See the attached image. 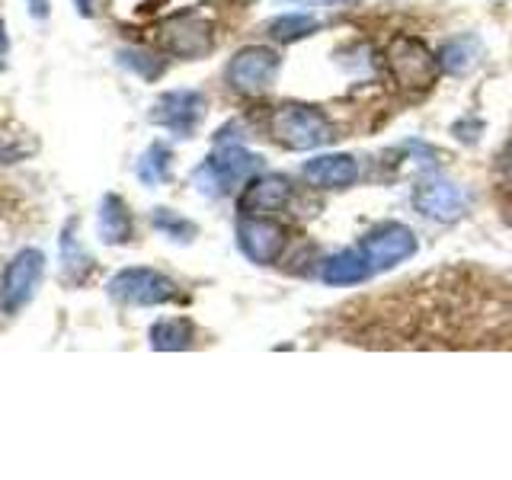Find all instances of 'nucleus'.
Returning <instances> with one entry per match:
<instances>
[{"instance_id": "obj_1", "label": "nucleus", "mask_w": 512, "mask_h": 480, "mask_svg": "<svg viewBox=\"0 0 512 480\" xmlns=\"http://www.w3.org/2000/svg\"><path fill=\"white\" fill-rule=\"evenodd\" d=\"M269 135L288 151H317L333 141V125L320 109L304 103H285L272 109Z\"/></svg>"}, {"instance_id": "obj_2", "label": "nucleus", "mask_w": 512, "mask_h": 480, "mask_svg": "<svg viewBox=\"0 0 512 480\" xmlns=\"http://www.w3.org/2000/svg\"><path fill=\"white\" fill-rule=\"evenodd\" d=\"M256 170H260V157L250 154L244 144L228 141V144H218L215 154H208L202 160V164L196 167V173H192V183L199 186L202 196L221 199Z\"/></svg>"}, {"instance_id": "obj_3", "label": "nucleus", "mask_w": 512, "mask_h": 480, "mask_svg": "<svg viewBox=\"0 0 512 480\" xmlns=\"http://www.w3.org/2000/svg\"><path fill=\"white\" fill-rule=\"evenodd\" d=\"M384 64H388L394 87L407 90V93L432 90L439 80V71H442L439 58H432L429 48L413 36H394L388 52H384Z\"/></svg>"}, {"instance_id": "obj_4", "label": "nucleus", "mask_w": 512, "mask_h": 480, "mask_svg": "<svg viewBox=\"0 0 512 480\" xmlns=\"http://www.w3.org/2000/svg\"><path fill=\"white\" fill-rule=\"evenodd\" d=\"M109 298L119 304H132V308H160V304H170L180 288L170 276L148 266H132L122 269L109 279Z\"/></svg>"}, {"instance_id": "obj_5", "label": "nucleus", "mask_w": 512, "mask_h": 480, "mask_svg": "<svg viewBox=\"0 0 512 480\" xmlns=\"http://www.w3.org/2000/svg\"><path fill=\"white\" fill-rule=\"evenodd\" d=\"M45 276V253L36 247H26L13 256L0 279V311L20 314L26 304L36 298Z\"/></svg>"}, {"instance_id": "obj_6", "label": "nucleus", "mask_w": 512, "mask_h": 480, "mask_svg": "<svg viewBox=\"0 0 512 480\" xmlns=\"http://www.w3.org/2000/svg\"><path fill=\"white\" fill-rule=\"evenodd\" d=\"M279 68H282V58L272 52V48L247 45L228 61V71H224V77H228V84H231L234 93L260 96V93H266L272 84H276Z\"/></svg>"}, {"instance_id": "obj_7", "label": "nucleus", "mask_w": 512, "mask_h": 480, "mask_svg": "<svg viewBox=\"0 0 512 480\" xmlns=\"http://www.w3.org/2000/svg\"><path fill=\"white\" fill-rule=\"evenodd\" d=\"M410 199H413V208L423 218L442 221V224H452L468 212V199H464L461 186H455L439 170H426L420 180H416Z\"/></svg>"}, {"instance_id": "obj_8", "label": "nucleus", "mask_w": 512, "mask_h": 480, "mask_svg": "<svg viewBox=\"0 0 512 480\" xmlns=\"http://www.w3.org/2000/svg\"><path fill=\"white\" fill-rule=\"evenodd\" d=\"M288 231L269 215H240L237 218V247L256 266H272L285 253Z\"/></svg>"}, {"instance_id": "obj_9", "label": "nucleus", "mask_w": 512, "mask_h": 480, "mask_svg": "<svg viewBox=\"0 0 512 480\" xmlns=\"http://www.w3.org/2000/svg\"><path fill=\"white\" fill-rule=\"evenodd\" d=\"M208 100L199 90H167L160 93V100L151 109V122L167 128V132L189 138L199 128V122L205 119Z\"/></svg>"}, {"instance_id": "obj_10", "label": "nucleus", "mask_w": 512, "mask_h": 480, "mask_svg": "<svg viewBox=\"0 0 512 480\" xmlns=\"http://www.w3.org/2000/svg\"><path fill=\"white\" fill-rule=\"evenodd\" d=\"M157 45L176 58H202L212 48V26L199 13H176L160 23Z\"/></svg>"}, {"instance_id": "obj_11", "label": "nucleus", "mask_w": 512, "mask_h": 480, "mask_svg": "<svg viewBox=\"0 0 512 480\" xmlns=\"http://www.w3.org/2000/svg\"><path fill=\"white\" fill-rule=\"evenodd\" d=\"M362 253L368 256V263H372L375 272L381 269H391L397 263L410 260L416 256V237L407 224H397V221H384L378 228H372L365 237H362Z\"/></svg>"}, {"instance_id": "obj_12", "label": "nucleus", "mask_w": 512, "mask_h": 480, "mask_svg": "<svg viewBox=\"0 0 512 480\" xmlns=\"http://www.w3.org/2000/svg\"><path fill=\"white\" fill-rule=\"evenodd\" d=\"M292 199V183L282 173H263L253 176L244 186L237 199V212L240 215H276Z\"/></svg>"}, {"instance_id": "obj_13", "label": "nucleus", "mask_w": 512, "mask_h": 480, "mask_svg": "<svg viewBox=\"0 0 512 480\" xmlns=\"http://www.w3.org/2000/svg\"><path fill=\"white\" fill-rule=\"evenodd\" d=\"M301 173L317 189H346L359 180V164L349 154H320L308 160Z\"/></svg>"}, {"instance_id": "obj_14", "label": "nucleus", "mask_w": 512, "mask_h": 480, "mask_svg": "<svg viewBox=\"0 0 512 480\" xmlns=\"http://www.w3.org/2000/svg\"><path fill=\"white\" fill-rule=\"evenodd\" d=\"M372 263H368V256L362 253V247H352V250H343V253H333L324 260L320 266V279L327 285H359L372 276Z\"/></svg>"}, {"instance_id": "obj_15", "label": "nucleus", "mask_w": 512, "mask_h": 480, "mask_svg": "<svg viewBox=\"0 0 512 480\" xmlns=\"http://www.w3.org/2000/svg\"><path fill=\"white\" fill-rule=\"evenodd\" d=\"M96 228H100V240L103 244H128L135 234V224H132V212H128V205L116 196V192H109L100 202V215H96Z\"/></svg>"}, {"instance_id": "obj_16", "label": "nucleus", "mask_w": 512, "mask_h": 480, "mask_svg": "<svg viewBox=\"0 0 512 480\" xmlns=\"http://www.w3.org/2000/svg\"><path fill=\"white\" fill-rule=\"evenodd\" d=\"M480 52H484V48H480V39L461 32V36H452L439 48V64L445 74H464L477 64Z\"/></svg>"}, {"instance_id": "obj_17", "label": "nucleus", "mask_w": 512, "mask_h": 480, "mask_svg": "<svg viewBox=\"0 0 512 480\" xmlns=\"http://www.w3.org/2000/svg\"><path fill=\"white\" fill-rule=\"evenodd\" d=\"M61 263H64V276L68 282H87L93 272V256L80 247V240L74 237V221H68V228L61 231Z\"/></svg>"}, {"instance_id": "obj_18", "label": "nucleus", "mask_w": 512, "mask_h": 480, "mask_svg": "<svg viewBox=\"0 0 512 480\" xmlns=\"http://www.w3.org/2000/svg\"><path fill=\"white\" fill-rule=\"evenodd\" d=\"M192 324L186 317H167L151 327V346L160 352H180L192 346Z\"/></svg>"}, {"instance_id": "obj_19", "label": "nucleus", "mask_w": 512, "mask_h": 480, "mask_svg": "<svg viewBox=\"0 0 512 480\" xmlns=\"http://www.w3.org/2000/svg\"><path fill=\"white\" fill-rule=\"evenodd\" d=\"M170 170H173V151L167 148V144H151V148L138 157V180L144 186L167 183Z\"/></svg>"}, {"instance_id": "obj_20", "label": "nucleus", "mask_w": 512, "mask_h": 480, "mask_svg": "<svg viewBox=\"0 0 512 480\" xmlns=\"http://www.w3.org/2000/svg\"><path fill=\"white\" fill-rule=\"evenodd\" d=\"M317 29H320V23L311 13H285V16H279V20L269 23V36L276 42H298Z\"/></svg>"}, {"instance_id": "obj_21", "label": "nucleus", "mask_w": 512, "mask_h": 480, "mask_svg": "<svg viewBox=\"0 0 512 480\" xmlns=\"http://www.w3.org/2000/svg\"><path fill=\"white\" fill-rule=\"evenodd\" d=\"M151 224L164 237L176 240V244H189V240L196 237V224H192L189 218H183V215L170 212V208H154V212H151Z\"/></svg>"}, {"instance_id": "obj_22", "label": "nucleus", "mask_w": 512, "mask_h": 480, "mask_svg": "<svg viewBox=\"0 0 512 480\" xmlns=\"http://www.w3.org/2000/svg\"><path fill=\"white\" fill-rule=\"evenodd\" d=\"M119 58H122V64L128 71H138L141 77H148V80H154L160 71H164V61L148 55V52H119Z\"/></svg>"}, {"instance_id": "obj_23", "label": "nucleus", "mask_w": 512, "mask_h": 480, "mask_svg": "<svg viewBox=\"0 0 512 480\" xmlns=\"http://www.w3.org/2000/svg\"><path fill=\"white\" fill-rule=\"evenodd\" d=\"M26 7H29L32 16H36V20H45V16H48V0H26Z\"/></svg>"}, {"instance_id": "obj_24", "label": "nucleus", "mask_w": 512, "mask_h": 480, "mask_svg": "<svg viewBox=\"0 0 512 480\" xmlns=\"http://www.w3.org/2000/svg\"><path fill=\"white\" fill-rule=\"evenodd\" d=\"M74 7H77L80 16H87V20H90V16L96 13V0H74Z\"/></svg>"}, {"instance_id": "obj_25", "label": "nucleus", "mask_w": 512, "mask_h": 480, "mask_svg": "<svg viewBox=\"0 0 512 480\" xmlns=\"http://www.w3.org/2000/svg\"><path fill=\"white\" fill-rule=\"evenodd\" d=\"M4 55H7V36H4V23H0V64H4Z\"/></svg>"}, {"instance_id": "obj_26", "label": "nucleus", "mask_w": 512, "mask_h": 480, "mask_svg": "<svg viewBox=\"0 0 512 480\" xmlns=\"http://www.w3.org/2000/svg\"><path fill=\"white\" fill-rule=\"evenodd\" d=\"M506 160H509V170H512V141H509V148H506Z\"/></svg>"}]
</instances>
